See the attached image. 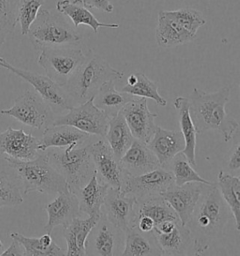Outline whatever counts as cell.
I'll use <instances>...</instances> for the list:
<instances>
[{"mask_svg": "<svg viewBox=\"0 0 240 256\" xmlns=\"http://www.w3.org/2000/svg\"><path fill=\"white\" fill-rule=\"evenodd\" d=\"M208 187L185 226L194 238V256L204 254L224 234L225 227L232 218L216 183Z\"/></svg>", "mask_w": 240, "mask_h": 256, "instance_id": "obj_1", "label": "cell"}, {"mask_svg": "<svg viewBox=\"0 0 240 256\" xmlns=\"http://www.w3.org/2000/svg\"><path fill=\"white\" fill-rule=\"evenodd\" d=\"M231 88L224 86L214 93L194 88L188 98L190 113L197 134L210 130L218 132L226 143L230 142L238 132L240 124L226 113Z\"/></svg>", "mask_w": 240, "mask_h": 256, "instance_id": "obj_2", "label": "cell"}, {"mask_svg": "<svg viewBox=\"0 0 240 256\" xmlns=\"http://www.w3.org/2000/svg\"><path fill=\"white\" fill-rule=\"evenodd\" d=\"M124 72L112 66L96 54L86 56V60L68 83L63 86L72 106H80L94 98L100 88L110 81H120Z\"/></svg>", "mask_w": 240, "mask_h": 256, "instance_id": "obj_3", "label": "cell"}, {"mask_svg": "<svg viewBox=\"0 0 240 256\" xmlns=\"http://www.w3.org/2000/svg\"><path fill=\"white\" fill-rule=\"evenodd\" d=\"M15 172L24 190V194L40 192L45 194H58L68 192L67 181L50 164L46 152L38 154L30 162H18L5 158Z\"/></svg>", "mask_w": 240, "mask_h": 256, "instance_id": "obj_4", "label": "cell"}, {"mask_svg": "<svg viewBox=\"0 0 240 256\" xmlns=\"http://www.w3.org/2000/svg\"><path fill=\"white\" fill-rule=\"evenodd\" d=\"M46 155L50 164L67 181L68 190L74 194L84 186L96 171L90 146L79 148L75 146L63 150L52 148L46 152Z\"/></svg>", "mask_w": 240, "mask_h": 256, "instance_id": "obj_5", "label": "cell"}, {"mask_svg": "<svg viewBox=\"0 0 240 256\" xmlns=\"http://www.w3.org/2000/svg\"><path fill=\"white\" fill-rule=\"evenodd\" d=\"M32 46L38 51L47 48L78 46L82 37L65 18L40 10L28 33Z\"/></svg>", "mask_w": 240, "mask_h": 256, "instance_id": "obj_6", "label": "cell"}, {"mask_svg": "<svg viewBox=\"0 0 240 256\" xmlns=\"http://www.w3.org/2000/svg\"><path fill=\"white\" fill-rule=\"evenodd\" d=\"M38 65L54 83L65 86L86 60L81 49L70 46L47 48L40 51Z\"/></svg>", "mask_w": 240, "mask_h": 256, "instance_id": "obj_7", "label": "cell"}, {"mask_svg": "<svg viewBox=\"0 0 240 256\" xmlns=\"http://www.w3.org/2000/svg\"><path fill=\"white\" fill-rule=\"evenodd\" d=\"M3 116L14 118L26 126L42 130L52 125L54 121V111L37 92L28 90L15 100L10 109L0 112Z\"/></svg>", "mask_w": 240, "mask_h": 256, "instance_id": "obj_8", "label": "cell"}, {"mask_svg": "<svg viewBox=\"0 0 240 256\" xmlns=\"http://www.w3.org/2000/svg\"><path fill=\"white\" fill-rule=\"evenodd\" d=\"M110 116L98 108L94 98L78 106H74L65 116L54 118L52 125L70 126L88 136L105 137Z\"/></svg>", "mask_w": 240, "mask_h": 256, "instance_id": "obj_9", "label": "cell"}, {"mask_svg": "<svg viewBox=\"0 0 240 256\" xmlns=\"http://www.w3.org/2000/svg\"><path fill=\"white\" fill-rule=\"evenodd\" d=\"M174 184L172 174L160 167L140 176L124 174L120 192L124 196L134 197L137 201H142L160 196Z\"/></svg>", "mask_w": 240, "mask_h": 256, "instance_id": "obj_10", "label": "cell"}, {"mask_svg": "<svg viewBox=\"0 0 240 256\" xmlns=\"http://www.w3.org/2000/svg\"><path fill=\"white\" fill-rule=\"evenodd\" d=\"M0 67L12 72L30 84L38 94L51 106L54 113L60 111H68L74 107L63 88L54 83L48 76L15 68L2 58H0Z\"/></svg>", "mask_w": 240, "mask_h": 256, "instance_id": "obj_11", "label": "cell"}, {"mask_svg": "<svg viewBox=\"0 0 240 256\" xmlns=\"http://www.w3.org/2000/svg\"><path fill=\"white\" fill-rule=\"evenodd\" d=\"M120 113L123 114L135 140L144 144L150 143L157 128L155 120L158 114L150 112L148 98H134L128 102L121 109Z\"/></svg>", "mask_w": 240, "mask_h": 256, "instance_id": "obj_12", "label": "cell"}, {"mask_svg": "<svg viewBox=\"0 0 240 256\" xmlns=\"http://www.w3.org/2000/svg\"><path fill=\"white\" fill-rule=\"evenodd\" d=\"M40 140L24 130L8 128L0 132V154L18 162H30L37 158Z\"/></svg>", "mask_w": 240, "mask_h": 256, "instance_id": "obj_13", "label": "cell"}, {"mask_svg": "<svg viewBox=\"0 0 240 256\" xmlns=\"http://www.w3.org/2000/svg\"><path fill=\"white\" fill-rule=\"evenodd\" d=\"M90 152L98 180L110 188L120 190L124 173L109 144L98 141L90 144Z\"/></svg>", "mask_w": 240, "mask_h": 256, "instance_id": "obj_14", "label": "cell"}, {"mask_svg": "<svg viewBox=\"0 0 240 256\" xmlns=\"http://www.w3.org/2000/svg\"><path fill=\"white\" fill-rule=\"evenodd\" d=\"M202 183L192 182L182 186L174 184L160 196L178 214L180 222L186 226L202 194Z\"/></svg>", "mask_w": 240, "mask_h": 256, "instance_id": "obj_15", "label": "cell"}, {"mask_svg": "<svg viewBox=\"0 0 240 256\" xmlns=\"http://www.w3.org/2000/svg\"><path fill=\"white\" fill-rule=\"evenodd\" d=\"M45 210L48 214V222L44 230L48 234H52L58 226L66 227L81 216L77 196L70 190L58 194L54 201L46 204Z\"/></svg>", "mask_w": 240, "mask_h": 256, "instance_id": "obj_16", "label": "cell"}, {"mask_svg": "<svg viewBox=\"0 0 240 256\" xmlns=\"http://www.w3.org/2000/svg\"><path fill=\"white\" fill-rule=\"evenodd\" d=\"M120 229L112 226L102 214L88 238L86 256H116V250L120 245Z\"/></svg>", "mask_w": 240, "mask_h": 256, "instance_id": "obj_17", "label": "cell"}, {"mask_svg": "<svg viewBox=\"0 0 240 256\" xmlns=\"http://www.w3.org/2000/svg\"><path fill=\"white\" fill-rule=\"evenodd\" d=\"M152 236L162 256H194V242L187 227L178 222L170 233L153 230Z\"/></svg>", "mask_w": 240, "mask_h": 256, "instance_id": "obj_18", "label": "cell"}, {"mask_svg": "<svg viewBox=\"0 0 240 256\" xmlns=\"http://www.w3.org/2000/svg\"><path fill=\"white\" fill-rule=\"evenodd\" d=\"M136 199L134 197L124 196L120 190L110 188L105 197L102 213L112 226L123 233L130 228Z\"/></svg>", "mask_w": 240, "mask_h": 256, "instance_id": "obj_19", "label": "cell"}, {"mask_svg": "<svg viewBox=\"0 0 240 256\" xmlns=\"http://www.w3.org/2000/svg\"><path fill=\"white\" fill-rule=\"evenodd\" d=\"M123 173L130 176H140L160 168L157 157L148 144L134 140L120 160Z\"/></svg>", "mask_w": 240, "mask_h": 256, "instance_id": "obj_20", "label": "cell"}, {"mask_svg": "<svg viewBox=\"0 0 240 256\" xmlns=\"http://www.w3.org/2000/svg\"><path fill=\"white\" fill-rule=\"evenodd\" d=\"M148 146L157 157L160 166L165 167L174 157L183 152L185 140L181 132L168 130L157 126Z\"/></svg>", "mask_w": 240, "mask_h": 256, "instance_id": "obj_21", "label": "cell"}, {"mask_svg": "<svg viewBox=\"0 0 240 256\" xmlns=\"http://www.w3.org/2000/svg\"><path fill=\"white\" fill-rule=\"evenodd\" d=\"M100 215L88 216V218H75L64 227V238L67 242V256H86V244L88 238L102 218Z\"/></svg>", "mask_w": 240, "mask_h": 256, "instance_id": "obj_22", "label": "cell"}, {"mask_svg": "<svg viewBox=\"0 0 240 256\" xmlns=\"http://www.w3.org/2000/svg\"><path fill=\"white\" fill-rule=\"evenodd\" d=\"M88 138V134L74 127L51 125L44 128V136L38 144V150L45 152L50 148H65L70 146H79Z\"/></svg>", "mask_w": 240, "mask_h": 256, "instance_id": "obj_23", "label": "cell"}, {"mask_svg": "<svg viewBox=\"0 0 240 256\" xmlns=\"http://www.w3.org/2000/svg\"><path fill=\"white\" fill-rule=\"evenodd\" d=\"M109 188V185L98 180L95 171L90 181L75 194L79 201L80 213L88 216L102 214V208Z\"/></svg>", "mask_w": 240, "mask_h": 256, "instance_id": "obj_24", "label": "cell"}, {"mask_svg": "<svg viewBox=\"0 0 240 256\" xmlns=\"http://www.w3.org/2000/svg\"><path fill=\"white\" fill-rule=\"evenodd\" d=\"M56 10L61 14L66 16L72 21L75 28H79L80 24L90 26L95 34H98L100 28H120V24H104L100 22L95 16L86 8L82 0H62L58 2Z\"/></svg>", "mask_w": 240, "mask_h": 256, "instance_id": "obj_25", "label": "cell"}, {"mask_svg": "<svg viewBox=\"0 0 240 256\" xmlns=\"http://www.w3.org/2000/svg\"><path fill=\"white\" fill-rule=\"evenodd\" d=\"M196 35L186 30L174 20L160 12L158 19L156 40L157 44L162 48H174L184 46L194 42Z\"/></svg>", "mask_w": 240, "mask_h": 256, "instance_id": "obj_26", "label": "cell"}, {"mask_svg": "<svg viewBox=\"0 0 240 256\" xmlns=\"http://www.w3.org/2000/svg\"><path fill=\"white\" fill-rule=\"evenodd\" d=\"M139 216H146L152 218L155 227L166 220H180L178 214L160 196L136 201L132 220Z\"/></svg>", "mask_w": 240, "mask_h": 256, "instance_id": "obj_27", "label": "cell"}, {"mask_svg": "<svg viewBox=\"0 0 240 256\" xmlns=\"http://www.w3.org/2000/svg\"><path fill=\"white\" fill-rule=\"evenodd\" d=\"M105 138L116 158L120 160L134 141L122 114L118 113L109 120Z\"/></svg>", "mask_w": 240, "mask_h": 256, "instance_id": "obj_28", "label": "cell"}, {"mask_svg": "<svg viewBox=\"0 0 240 256\" xmlns=\"http://www.w3.org/2000/svg\"><path fill=\"white\" fill-rule=\"evenodd\" d=\"M174 107L180 113V124L181 134L185 140V148L183 153L187 157L190 164L196 167V141L197 132L190 113V104L187 98L178 97L174 100Z\"/></svg>", "mask_w": 240, "mask_h": 256, "instance_id": "obj_29", "label": "cell"}, {"mask_svg": "<svg viewBox=\"0 0 240 256\" xmlns=\"http://www.w3.org/2000/svg\"><path fill=\"white\" fill-rule=\"evenodd\" d=\"M12 240L19 242L24 248V256H63L66 252L52 240L51 234L46 233L42 236L28 238L21 234L12 233Z\"/></svg>", "mask_w": 240, "mask_h": 256, "instance_id": "obj_30", "label": "cell"}, {"mask_svg": "<svg viewBox=\"0 0 240 256\" xmlns=\"http://www.w3.org/2000/svg\"><path fill=\"white\" fill-rule=\"evenodd\" d=\"M132 100H134V96L118 92L116 88V82L110 81L104 84L98 91L94 97V104L110 118H112Z\"/></svg>", "mask_w": 240, "mask_h": 256, "instance_id": "obj_31", "label": "cell"}, {"mask_svg": "<svg viewBox=\"0 0 240 256\" xmlns=\"http://www.w3.org/2000/svg\"><path fill=\"white\" fill-rule=\"evenodd\" d=\"M220 194L224 200L225 203L230 208L232 218L236 220V228L238 232L240 231V180L238 176H234L230 174L220 171L216 183Z\"/></svg>", "mask_w": 240, "mask_h": 256, "instance_id": "obj_32", "label": "cell"}, {"mask_svg": "<svg viewBox=\"0 0 240 256\" xmlns=\"http://www.w3.org/2000/svg\"><path fill=\"white\" fill-rule=\"evenodd\" d=\"M125 247L121 254L123 256H162L152 234L150 238L135 227H130L124 232Z\"/></svg>", "mask_w": 240, "mask_h": 256, "instance_id": "obj_33", "label": "cell"}, {"mask_svg": "<svg viewBox=\"0 0 240 256\" xmlns=\"http://www.w3.org/2000/svg\"><path fill=\"white\" fill-rule=\"evenodd\" d=\"M121 92L134 97L153 100L162 107L167 106V100L160 94L157 84L151 81L142 72H137L130 76L128 78L127 86L121 90Z\"/></svg>", "mask_w": 240, "mask_h": 256, "instance_id": "obj_34", "label": "cell"}, {"mask_svg": "<svg viewBox=\"0 0 240 256\" xmlns=\"http://www.w3.org/2000/svg\"><path fill=\"white\" fill-rule=\"evenodd\" d=\"M166 166H169V170L174 176V184L176 186H182L187 183L197 182L202 183L206 186H211L213 183L202 178V176L197 173L190 164L187 157L183 152L178 153L176 157L172 158V160Z\"/></svg>", "mask_w": 240, "mask_h": 256, "instance_id": "obj_35", "label": "cell"}, {"mask_svg": "<svg viewBox=\"0 0 240 256\" xmlns=\"http://www.w3.org/2000/svg\"><path fill=\"white\" fill-rule=\"evenodd\" d=\"M24 203L22 187L14 174L0 170V210L14 208Z\"/></svg>", "mask_w": 240, "mask_h": 256, "instance_id": "obj_36", "label": "cell"}, {"mask_svg": "<svg viewBox=\"0 0 240 256\" xmlns=\"http://www.w3.org/2000/svg\"><path fill=\"white\" fill-rule=\"evenodd\" d=\"M19 0H0V49L18 24Z\"/></svg>", "mask_w": 240, "mask_h": 256, "instance_id": "obj_37", "label": "cell"}, {"mask_svg": "<svg viewBox=\"0 0 240 256\" xmlns=\"http://www.w3.org/2000/svg\"><path fill=\"white\" fill-rule=\"evenodd\" d=\"M162 14L194 35H197L198 30L206 24L202 14L194 8H185L176 10H162Z\"/></svg>", "mask_w": 240, "mask_h": 256, "instance_id": "obj_38", "label": "cell"}, {"mask_svg": "<svg viewBox=\"0 0 240 256\" xmlns=\"http://www.w3.org/2000/svg\"><path fill=\"white\" fill-rule=\"evenodd\" d=\"M46 0H19L18 23L21 26L22 36H26L31 24L36 20Z\"/></svg>", "mask_w": 240, "mask_h": 256, "instance_id": "obj_39", "label": "cell"}, {"mask_svg": "<svg viewBox=\"0 0 240 256\" xmlns=\"http://www.w3.org/2000/svg\"><path fill=\"white\" fill-rule=\"evenodd\" d=\"M84 5L88 8H98L107 14H112L114 6L110 0H82Z\"/></svg>", "mask_w": 240, "mask_h": 256, "instance_id": "obj_40", "label": "cell"}, {"mask_svg": "<svg viewBox=\"0 0 240 256\" xmlns=\"http://www.w3.org/2000/svg\"><path fill=\"white\" fill-rule=\"evenodd\" d=\"M240 144H236V146L232 148V152L229 156L227 164L230 171L238 173L240 169Z\"/></svg>", "mask_w": 240, "mask_h": 256, "instance_id": "obj_41", "label": "cell"}, {"mask_svg": "<svg viewBox=\"0 0 240 256\" xmlns=\"http://www.w3.org/2000/svg\"><path fill=\"white\" fill-rule=\"evenodd\" d=\"M2 256H24V248L19 242L12 240L10 247L7 250H4Z\"/></svg>", "mask_w": 240, "mask_h": 256, "instance_id": "obj_42", "label": "cell"}, {"mask_svg": "<svg viewBox=\"0 0 240 256\" xmlns=\"http://www.w3.org/2000/svg\"><path fill=\"white\" fill-rule=\"evenodd\" d=\"M3 252H4V245L2 244V242L0 240V256H2Z\"/></svg>", "mask_w": 240, "mask_h": 256, "instance_id": "obj_43", "label": "cell"}]
</instances>
